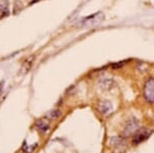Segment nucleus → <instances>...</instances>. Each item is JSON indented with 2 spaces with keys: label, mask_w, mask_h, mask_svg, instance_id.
Instances as JSON below:
<instances>
[{
  "label": "nucleus",
  "mask_w": 154,
  "mask_h": 153,
  "mask_svg": "<svg viewBox=\"0 0 154 153\" xmlns=\"http://www.w3.org/2000/svg\"><path fill=\"white\" fill-rule=\"evenodd\" d=\"M149 135H150V132H149L148 130H146V129L139 130L138 132L133 136V144L138 145V144H140V143H142L149 137Z\"/></svg>",
  "instance_id": "obj_3"
},
{
  "label": "nucleus",
  "mask_w": 154,
  "mask_h": 153,
  "mask_svg": "<svg viewBox=\"0 0 154 153\" xmlns=\"http://www.w3.org/2000/svg\"><path fill=\"white\" fill-rule=\"evenodd\" d=\"M98 110L102 115H108L112 111V104L109 101H100L98 103Z\"/></svg>",
  "instance_id": "obj_4"
},
{
  "label": "nucleus",
  "mask_w": 154,
  "mask_h": 153,
  "mask_svg": "<svg viewBox=\"0 0 154 153\" xmlns=\"http://www.w3.org/2000/svg\"><path fill=\"white\" fill-rule=\"evenodd\" d=\"M110 144L115 148H120L121 146L125 145V140L119 137H113L112 139L110 140Z\"/></svg>",
  "instance_id": "obj_6"
},
{
  "label": "nucleus",
  "mask_w": 154,
  "mask_h": 153,
  "mask_svg": "<svg viewBox=\"0 0 154 153\" xmlns=\"http://www.w3.org/2000/svg\"><path fill=\"white\" fill-rule=\"evenodd\" d=\"M139 129V121L137 118H131L125 123V130H123V136L125 137H131L136 134Z\"/></svg>",
  "instance_id": "obj_2"
},
{
  "label": "nucleus",
  "mask_w": 154,
  "mask_h": 153,
  "mask_svg": "<svg viewBox=\"0 0 154 153\" xmlns=\"http://www.w3.org/2000/svg\"><path fill=\"white\" fill-rule=\"evenodd\" d=\"M60 115H61V111L60 110H53L48 113V115L45 116V118L46 119H49V120H54V119H57Z\"/></svg>",
  "instance_id": "obj_8"
},
{
  "label": "nucleus",
  "mask_w": 154,
  "mask_h": 153,
  "mask_svg": "<svg viewBox=\"0 0 154 153\" xmlns=\"http://www.w3.org/2000/svg\"><path fill=\"white\" fill-rule=\"evenodd\" d=\"M33 59H34V57H31L30 59H28L26 62H25V64H24V71L26 72V71H28L30 67H31V65H32V62H33Z\"/></svg>",
  "instance_id": "obj_10"
},
{
  "label": "nucleus",
  "mask_w": 154,
  "mask_h": 153,
  "mask_svg": "<svg viewBox=\"0 0 154 153\" xmlns=\"http://www.w3.org/2000/svg\"><path fill=\"white\" fill-rule=\"evenodd\" d=\"M112 85H113L112 79L106 78V79H104L103 81H101V86H102V88H104V90H109V88L112 87Z\"/></svg>",
  "instance_id": "obj_9"
},
{
  "label": "nucleus",
  "mask_w": 154,
  "mask_h": 153,
  "mask_svg": "<svg viewBox=\"0 0 154 153\" xmlns=\"http://www.w3.org/2000/svg\"><path fill=\"white\" fill-rule=\"evenodd\" d=\"M8 2L7 0H0V14L2 16H7L8 14Z\"/></svg>",
  "instance_id": "obj_7"
},
{
  "label": "nucleus",
  "mask_w": 154,
  "mask_h": 153,
  "mask_svg": "<svg viewBox=\"0 0 154 153\" xmlns=\"http://www.w3.org/2000/svg\"><path fill=\"white\" fill-rule=\"evenodd\" d=\"M36 127L39 132L46 133L49 130V123L48 121H45V119H40L36 122Z\"/></svg>",
  "instance_id": "obj_5"
},
{
  "label": "nucleus",
  "mask_w": 154,
  "mask_h": 153,
  "mask_svg": "<svg viewBox=\"0 0 154 153\" xmlns=\"http://www.w3.org/2000/svg\"><path fill=\"white\" fill-rule=\"evenodd\" d=\"M37 147V144H34L33 146H29L28 148L27 147H25V146H23V150L26 153H32L34 151V150H35V148Z\"/></svg>",
  "instance_id": "obj_11"
},
{
  "label": "nucleus",
  "mask_w": 154,
  "mask_h": 153,
  "mask_svg": "<svg viewBox=\"0 0 154 153\" xmlns=\"http://www.w3.org/2000/svg\"><path fill=\"white\" fill-rule=\"evenodd\" d=\"M143 96L148 103H154V78H149L144 84Z\"/></svg>",
  "instance_id": "obj_1"
}]
</instances>
